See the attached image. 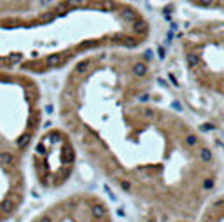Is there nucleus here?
Returning <instances> with one entry per match:
<instances>
[{"label":"nucleus","instance_id":"nucleus-22","mask_svg":"<svg viewBox=\"0 0 224 222\" xmlns=\"http://www.w3.org/2000/svg\"><path fill=\"white\" fill-rule=\"evenodd\" d=\"M172 37H173V33H172V32H168V35H167V40H168V42L172 40Z\"/></svg>","mask_w":224,"mask_h":222},{"label":"nucleus","instance_id":"nucleus-18","mask_svg":"<svg viewBox=\"0 0 224 222\" xmlns=\"http://www.w3.org/2000/svg\"><path fill=\"white\" fill-rule=\"evenodd\" d=\"M172 107H173L175 110H182V105H180L179 102H173V103H172Z\"/></svg>","mask_w":224,"mask_h":222},{"label":"nucleus","instance_id":"nucleus-20","mask_svg":"<svg viewBox=\"0 0 224 222\" xmlns=\"http://www.w3.org/2000/svg\"><path fill=\"white\" fill-rule=\"evenodd\" d=\"M158 56H159L161 59H165V49H163V47H159V51H158Z\"/></svg>","mask_w":224,"mask_h":222},{"label":"nucleus","instance_id":"nucleus-19","mask_svg":"<svg viewBox=\"0 0 224 222\" xmlns=\"http://www.w3.org/2000/svg\"><path fill=\"white\" fill-rule=\"evenodd\" d=\"M138 98H140V102H147V100H149V94H147V93H144V94H140Z\"/></svg>","mask_w":224,"mask_h":222},{"label":"nucleus","instance_id":"nucleus-3","mask_svg":"<svg viewBox=\"0 0 224 222\" xmlns=\"http://www.w3.org/2000/svg\"><path fill=\"white\" fill-rule=\"evenodd\" d=\"M133 28H135V32H137V33H140V35H145V33H147V30H149L147 23H145V21H142V19H137V21L133 23Z\"/></svg>","mask_w":224,"mask_h":222},{"label":"nucleus","instance_id":"nucleus-1","mask_svg":"<svg viewBox=\"0 0 224 222\" xmlns=\"http://www.w3.org/2000/svg\"><path fill=\"white\" fill-rule=\"evenodd\" d=\"M119 16H121V19H124L126 23H135V21L138 19V14H137L133 9H123V11L119 12Z\"/></svg>","mask_w":224,"mask_h":222},{"label":"nucleus","instance_id":"nucleus-17","mask_svg":"<svg viewBox=\"0 0 224 222\" xmlns=\"http://www.w3.org/2000/svg\"><path fill=\"white\" fill-rule=\"evenodd\" d=\"M168 77H170V81H172V84H173V86H179V81L175 79V75H173V74H170Z\"/></svg>","mask_w":224,"mask_h":222},{"label":"nucleus","instance_id":"nucleus-13","mask_svg":"<svg viewBox=\"0 0 224 222\" xmlns=\"http://www.w3.org/2000/svg\"><path fill=\"white\" fill-rule=\"evenodd\" d=\"M23 59V54L21 53H14V54L9 56V61H12V63H16V61H21Z\"/></svg>","mask_w":224,"mask_h":222},{"label":"nucleus","instance_id":"nucleus-15","mask_svg":"<svg viewBox=\"0 0 224 222\" xmlns=\"http://www.w3.org/2000/svg\"><path fill=\"white\" fill-rule=\"evenodd\" d=\"M201 5H205V7H210V5H214L215 4V0H198Z\"/></svg>","mask_w":224,"mask_h":222},{"label":"nucleus","instance_id":"nucleus-16","mask_svg":"<svg viewBox=\"0 0 224 222\" xmlns=\"http://www.w3.org/2000/svg\"><path fill=\"white\" fill-rule=\"evenodd\" d=\"M55 19V14H44L42 16V21H53Z\"/></svg>","mask_w":224,"mask_h":222},{"label":"nucleus","instance_id":"nucleus-14","mask_svg":"<svg viewBox=\"0 0 224 222\" xmlns=\"http://www.w3.org/2000/svg\"><path fill=\"white\" fill-rule=\"evenodd\" d=\"M98 44H100L98 40H89V42H82L81 46H82V47H93V46H98Z\"/></svg>","mask_w":224,"mask_h":222},{"label":"nucleus","instance_id":"nucleus-2","mask_svg":"<svg viewBox=\"0 0 224 222\" xmlns=\"http://www.w3.org/2000/svg\"><path fill=\"white\" fill-rule=\"evenodd\" d=\"M140 115H142L144 119H151V121H156V119H159V114H158V110L149 109V107H144V109L140 110Z\"/></svg>","mask_w":224,"mask_h":222},{"label":"nucleus","instance_id":"nucleus-12","mask_svg":"<svg viewBox=\"0 0 224 222\" xmlns=\"http://www.w3.org/2000/svg\"><path fill=\"white\" fill-rule=\"evenodd\" d=\"M186 144H187V145H191V147H193V145H196V144H198L196 135H187V136H186Z\"/></svg>","mask_w":224,"mask_h":222},{"label":"nucleus","instance_id":"nucleus-5","mask_svg":"<svg viewBox=\"0 0 224 222\" xmlns=\"http://www.w3.org/2000/svg\"><path fill=\"white\" fill-rule=\"evenodd\" d=\"M89 65H91V61H81L77 67H75V70H74V75H82V74H86L88 72V68H89Z\"/></svg>","mask_w":224,"mask_h":222},{"label":"nucleus","instance_id":"nucleus-21","mask_svg":"<svg viewBox=\"0 0 224 222\" xmlns=\"http://www.w3.org/2000/svg\"><path fill=\"white\" fill-rule=\"evenodd\" d=\"M51 2H53V0H40L42 5H47V4H51Z\"/></svg>","mask_w":224,"mask_h":222},{"label":"nucleus","instance_id":"nucleus-4","mask_svg":"<svg viewBox=\"0 0 224 222\" xmlns=\"http://www.w3.org/2000/svg\"><path fill=\"white\" fill-rule=\"evenodd\" d=\"M61 63H63V54L56 53V54L47 56V65H49V67H58V65H61Z\"/></svg>","mask_w":224,"mask_h":222},{"label":"nucleus","instance_id":"nucleus-10","mask_svg":"<svg viewBox=\"0 0 224 222\" xmlns=\"http://www.w3.org/2000/svg\"><path fill=\"white\" fill-rule=\"evenodd\" d=\"M201 159H203V161H207V163L212 159V152H210V149H207V147L201 149Z\"/></svg>","mask_w":224,"mask_h":222},{"label":"nucleus","instance_id":"nucleus-6","mask_svg":"<svg viewBox=\"0 0 224 222\" xmlns=\"http://www.w3.org/2000/svg\"><path fill=\"white\" fill-rule=\"evenodd\" d=\"M133 72H135V75H138V77H144V75L147 74V65L145 63H135L133 65Z\"/></svg>","mask_w":224,"mask_h":222},{"label":"nucleus","instance_id":"nucleus-11","mask_svg":"<svg viewBox=\"0 0 224 222\" xmlns=\"http://www.w3.org/2000/svg\"><path fill=\"white\" fill-rule=\"evenodd\" d=\"M187 61H189V67H193V68H194V67L198 65V56L193 54V53H189V54H187Z\"/></svg>","mask_w":224,"mask_h":222},{"label":"nucleus","instance_id":"nucleus-8","mask_svg":"<svg viewBox=\"0 0 224 222\" xmlns=\"http://www.w3.org/2000/svg\"><path fill=\"white\" fill-rule=\"evenodd\" d=\"M96 7H102V9H105V11H112V9L116 7V4H114L112 0H103V2H100Z\"/></svg>","mask_w":224,"mask_h":222},{"label":"nucleus","instance_id":"nucleus-7","mask_svg":"<svg viewBox=\"0 0 224 222\" xmlns=\"http://www.w3.org/2000/svg\"><path fill=\"white\" fill-rule=\"evenodd\" d=\"M86 4V0H65L61 5H60V9H65V7H81V5H84Z\"/></svg>","mask_w":224,"mask_h":222},{"label":"nucleus","instance_id":"nucleus-23","mask_svg":"<svg viewBox=\"0 0 224 222\" xmlns=\"http://www.w3.org/2000/svg\"><path fill=\"white\" fill-rule=\"evenodd\" d=\"M223 2H224V0H223Z\"/></svg>","mask_w":224,"mask_h":222},{"label":"nucleus","instance_id":"nucleus-9","mask_svg":"<svg viewBox=\"0 0 224 222\" xmlns=\"http://www.w3.org/2000/svg\"><path fill=\"white\" fill-rule=\"evenodd\" d=\"M121 44H123V46H128V47H133V46H137V40L133 37H123Z\"/></svg>","mask_w":224,"mask_h":222}]
</instances>
